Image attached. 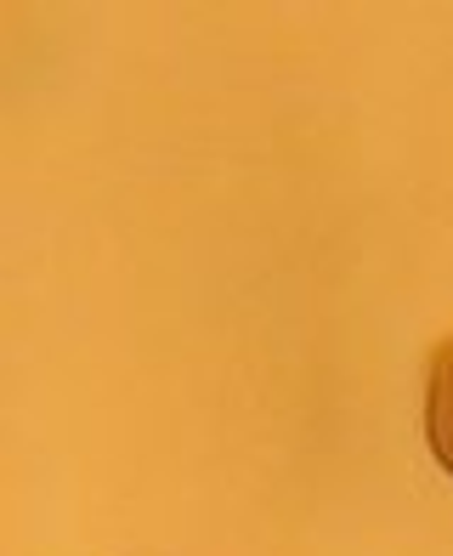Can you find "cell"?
I'll list each match as a JSON object with an SVG mask.
<instances>
[{
  "label": "cell",
  "instance_id": "6da1fadb",
  "mask_svg": "<svg viewBox=\"0 0 453 556\" xmlns=\"http://www.w3.org/2000/svg\"><path fill=\"white\" fill-rule=\"evenodd\" d=\"M425 448L453 477V341H442L425 369Z\"/></svg>",
  "mask_w": 453,
  "mask_h": 556
}]
</instances>
